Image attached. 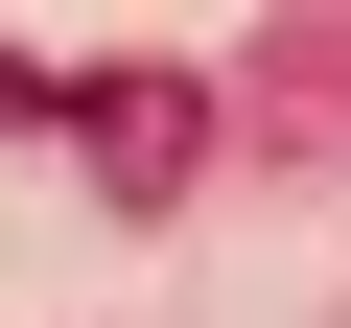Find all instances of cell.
Wrapping results in <instances>:
<instances>
[{
  "mask_svg": "<svg viewBox=\"0 0 351 328\" xmlns=\"http://www.w3.org/2000/svg\"><path fill=\"white\" fill-rule=\"evenodd\" d=\"M71 117H94V164H117V188H141V211H164V188H188V71H94Z\"/></svg>",
  "mask_w": 351,
  "mask_h": 328,
  "instance_id": "1",
  "label": "cell"
}]
</instances>
